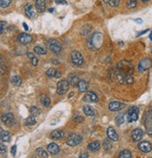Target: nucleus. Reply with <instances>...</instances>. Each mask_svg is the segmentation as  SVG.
Here are the masks:
<instances>
[{
    "label": "nucleus",
    "mask_w": 152,
    "mask_h": 158,
    "mask_svg": "<svg viewBox=\"0 0 152 158\" xmlns=\"http://www.w3.org/2000/svg\"><path fill=\"white\" fill-rule=\"evenodd\" d=\"M150 114H152V107H151V109H150Z\"/></svg>",
    "instance_id": "nucleus-54"
},
{
    "label": "nucleus",
    "mask_w": 152,
    "mask_h": 158,
    "mask_svg": "<svg viewBox=\"0 0 152 158\" xmlns=\"http://www.w3.org/2000/svg\"><path fill=\"white\" fill-rule=\"evenodd\" d=\"M36 9L39 12H43L46 9L45 0H36Z\"/></svg>",
    "instance_id": "nucleus-19"
},
{
    "label": "nucleus",
    "mask_w": 152,
    "mask_h": 158,
    "mask_svg": "<svg viewBox=\"0 0 152 158\" xmlns=\"http://www.w3.org/2000/svg\"><path fill=\"white\" fill-rule=\"evenodd\" d=\"M138 148H139L140 151H143V153H149V151L152 150V146L148 141H142V142L139 143Z\"/></svg>",
    "instance_id": "nucleus-14"
},
{
    "label": "nucleus",
    "mask_w": 152,
    "mask_h": 158,
    "mask_svg": "<svg viewBox=\"0 0 152 158\" xmlns=\"http://www.w3.org/2000/svg\"><path fill=\"white\" fill-rule=\"evenodd\" d=\"M87 149H88L90 151L95 153V151H98L99 150L101 149V143L99 141H93V142L88 144V146H87Z\"/></svg>",
    "instance_id": "nucleus-21"
},
{
    "label": "nucleus",
    "mask_w": 152,
    "mask_h": 158,
    "mask_svg": "<svg viewBox=\"0 0 152 158\" xmlns=\"http://www.w3.org/2000/svg\"><path fill=\"white\" fill-rule=\"evenodd\" d=\"M142 1H143L144 3H147V2H148V1H149V0H142Z\"/></svg>",
    "instance_id": "nucleus-51"
},
{
    "label": "nucleus",
    "mask_w": 152,
    "mask_h": 158,
    "mask_svg": "<svg viewBox=\"0 0 152 158\" xmlns=\"http://www.w3.org/2000/svg\"><path fill=\"white\" fill-rule=\"evenodd\" d=\"M80 80H79V78H78V76L76 74H74V73H72V74H71L69 75V84L71 85H72L73 87H77V84H78V82H79Z\"/></svg>",
    "instance_id": "nucleus-25"
},
{
    "label": "nucleus",
    "mask_w": 152,
    "mask_h": 158,
    "mask_svg": "<svg viewBox=\"0 0 152 158\" xmlns=\"http://www.w3.org/2000/svg\"><path fill=\"white\" fill-rule=\"evenodd\" d=\"M106 134H107L108 138H110L111 140H113V141H118V134H116L115 130L114 129L113 127H108L107 131H106Z\"/></svg>",
    "instance_id": "nucleus-15"
},
{
    "label": "nucleus",
    "mask_w": 152,
    "mask_h": 158,
    "mask_svg": "<svg viewBox=\"0 0 152 158\" xmlns=\"http://www.w3.org/2000/svg\"><path fill=\"white\" fill-rule=\"evenodd\" d=\"M145 126L148 134H152V114H148L145 119Z\"/></svg>",
    "instance_id": "nucleus-11"
},
{
    "label": "nucleus",
    "mask_w": 152,
    "mask_h": 158,
    "mask_svg": "<svg viewBox=\"0 0 152 158\" xmlns=\"http://www.w3.org/2000/svg\"><path fill=\"white\" fill-rule=\"evenodd\" d=\"M49 11H50V12H54V8H51V9H49Z\"/></svg>",
    "instance_id": "nucleus-49"
},
{
    "label": "nucleus",
    "mask_w": 152,
    "mask_h": 158,
    "mask_svg": "<svg viewBox=\"0 0 152 158\" xmlns=\"http://www.w3.org/2000/svg\"><path fill=\"white\" fill-rule=\"evenodd\" d=\"M138 116H139V109L136 107H132L129 109L128 111V121L129 122H132V121H136L138 120Z\"/></svg>",
    "instance_id": "nucleus-7"
},
{
    "label": "nucleus",
    "mask_w": 152,
    "mask_h": 158,
    "mask_svg": "<svg viewBox=\"0 0 152 158\" xmlns=\"http://www.w3.org/2000/svg\"><path fill=\"white\" fill-rule=\"evenodd\" d=\"M46 75L50 78H53V77L59 78L61 76V73H59V71H57V70H56L54 68H50L47 70V72H46Z\"/></svg>",
    "instance_id": "nucleus-17"
},
{
    "label": "nucleus",
    "mask_w": 152,
    "mask_h": 158,
    "mask_svg": "<svg viewBox=\"0 0 152 158\" xmlns=\"http://www.w3.org/2000/svg\"><path fill=\"white\" fill-rule=\"evenodd\" d=\"M63 136H64V134H63V132L62 131H60V130H56V131H53L52 133H51V134H50V137H51V138L52 139H60L61 137H63Z\"/></svg>",
    "instance_id": "nucleus-24"
},
{
    "label": "nucleus",
    "mask_w": 152,
    "mask_h": 158,
    "mask_svg": "<svg viewBox=\"0 0 152 158\" xmlns=\"http://www.w3.org/2000/svg\"><path fill=\"white\" fill-rule=\"evenodd\" d=\"M27 57H28L29 60H30L31 64H32L33 66H37V65H38L39 60H38V58H37L36 57H35V55L33 54V53H31V52L27 53Z\"/></svg>",
    "instance_id": "nucleus-27"
},
{
    "label": "nucleus",
    "mask_w": 152,
    "mask_h": 158,
    "mask_svg": "<svg viewBox=\"0 0 152 158\" xmlns=\"http://www.w3.org/2000/svg\"><path fill=\"white\" fill-rule=\"evenodd\" d=\"M103 2H104V3H109L110 0H103Z\"/></svg>",
    "instance_id": "nucleus-50"
},
{
    "label": "nucleus",
    "mask_w": 152,
    "mask_h": 158,
    "mask_svg": "<svg viewBox=\"0 0 152 158\" xmlns=\"http://www.w3.org/2000/svg\"><path fill=\"white\" fill-rule=\"evenodd\" d=\"M83 100L84 102H86V103H97L99 101V97L95 92L87 91L85 94Z\"/></svg>",
    "instance_id": "nucleus-9"
},
{
    "label": "nucleus",
    "mask_w": 152,
    "mask_h": 158,
    "mask_svg": "<svg viewBox=\"0 0 152 158\" xmlns=\"http://www.w3.org/2000/svg\"><path fill=\"white\" fill-rule=\"evenodd\" d=\"M40 102H42V105L45 107H50V104H51V100H50V98L48 96H43L42 98V100H40Z\"/></svg>",
    "instance_id": "nucleus-32"
},
{
    "label": "nucleus",
    "mask_w": 152,
    "mask_h": 158,
    "mask_svg": "<svg viewBox=\"0 0 152 158\" xmlns=\"http://www.w3.org/2000/svg\"><path fill=\"white\" fill-rule=\"evenodd\" d=\"M133 65L129 60H121L116 65V79L120 84L132 85L133 83Z\"/></svg>",
    "instance_id": "nucleus-1"
},
{
    "label": "nucleus",
    "mask_w": 152,
    "mask_h": 158,
    "mask_svg": "<svg viewBox=\"0 0 152 158\" xmlns=\"http://www.w3.org/2000/svg\"><path fill=\"white\" fill-rule=\"evenodd\" d=\"M71 60L75 66H81L84 63V57L78 51H72L71 53Z\"/></svg>",
    "instance_id": "nucleus-5"
},
{
    "label": "nucleus",
    "mask_w": 152,
    "mask_h": 158,
    "mask_svg": "<svg viewBox=\"0 0 152 158\" xmlns=\"http://www.w3.org/2000/svg\"><path fill=\"white\" fill-rule=\"evenodd\" d=\"M0 148H1V154L4 155L6 154V146L3 143H1V145H0Z\"/></svg>",
    "instance_id": "nucleus-43"
},
{
    "label": "nucleus",
    "mask_w": 152,
    "mask_h": 158,
    "mask_svg": "<svg viewBox=\"0 0 152 158\" xmlns=\"http://www.w3.org/2000/svg\"><path fill=\"white\" fill-rule=\"evenodd\" d=\"M11 3V0H0V6L1 8H8Z\"/></svg>",
    "instance_id": "nucleus-38"
},
{
    "label": "nucleus",
    "mask_w": 152,
    "mask_h": 158,
    "mask_svg": "<svg viewBox=\"0 0 152 158\" xmlns=\"http://www.w3.org/2000/svg\"><path fill=\"white\" fill-rule=\"evenodd\" d=\"M16 151H17V147L15 145H13L12 147H11V149H10V153H11V154L12 155H15L16 154Z\"/></svg>",
    "instance_id": "nucleus-42"
},
{
    "label": "nucleus",
    "mask_w": 152,
    "mask_h": 158,
    "mask_svg": "<svg viewBox=\"0 0 152 158\" xmlns=\"http://www.w3.org/2000/svg\"><path fill=\"white\" fill-rule=\"evenodd\" d=\"M1 140L5 142H9L10 140V134L8 131L1 130Z\"/></svg>",
    "instance_id": "nucleus-28"
},
{
    "label": "nucleus",
    "mask_w": 152,
    "mask_h": 158,
    "mask_svg": "<svg viewBox=\"0 0 152 158\" xmlns=\"http://www.w3.org/2000/svg\"><path fill=\"white\" fill-rule=\"evenodd\" d=\"M2 121H3V123H5L6 125H11L13 123V121H14V116L12 113H7V114H4L2 116V118H1Z\"/></svg>",
    "instance_id": "nucleus-13"
},
{
    "label": "nucleus",
    "mask_w": 152,
    "mask_h": 158,
    "mask_svg": "<svg viewBox=\"0 0 152 158\" xmlns=\"http://www.w3.org/2000/svg\"><path fill=\"white\" fill-rule=\"evenodd\" d=\"M47 46L54 54H58V53H60L62 50L61 43L56 39H50L47 42Z\"/></svg>",
    "instance_id": "nucleus-3"
},
{
    "label": "nucleus",
    "mask_w": 152,
    "mask_h": 158,
    "mask_svg": "<svg viewBox=\"0 0 152 158\" xmlns=\"http://www.w3.org/2000/svg\"><path fill=\"white\" fill-rule=\"evenodd\" d=\"M10 81H11V83H12V85H14L15 87H19L22 84V78L19 75H14V76L11 77Z\"/></svg>",
    "instance_id": "nucleus-26"
},
{
    "label": "nucleus",
    "mask_w": 152,
    "mask_h": 158,
    "mask_svg": "<svg viewBox=\"0 0 152 158\" xmlns=\"http://www.w3.org/2000/svg\"><path fill=\"white\" fill-rule=\"evenodd\" d=\"M47 150H48V151H49V154H53V155H56L58 153H59V151H60V149H59V146H58L57 144H56V143H50L48 146H47Z\"/></svg>",
    "instance_id": "nucleus-16"
},
{
    "label": "nucleus",
    "mask_w": 152,
    "mask_h": 158,
    "mask_svg": "<svg viewBox=\"0 0 152 158\" xmlns=\"http://www.w3.org/2000/svg\"><path fill=\"white\" fill-rule=\"evenodd\" d=\"M34 52L38 55H45L47 51H46L44 48L40 47V46H35L34 47Z\"/></svg>",
    "instance_id": "nucleus-33"
},
{
    "label": "nucleus",
    "mask_w": 152,
    "mask_h": 158,
    "mask_svg": "<svg viewBox=\"0 0 152 158\" xmlns=\"http://www.w3.org/2000/svg\"><path fill=\"white\" fill-rule=\"evenodd\" d=\"M36 117L33 116V115H30L29 117H27V119L26 120V125H34L36 124Z\"/></svg>",
    "instance_id": "nucleus-30"
},
{
    "label": "nucleus",
    "mask_w": 152,
    "mask_h": 158,
    "mask_svg": "<svg viewBox=\"0 0 152 158\" xmlns=\"http://www.w3.org/2000/svg\"><path fill=\"white\" fill-rule=\"evenodd\" d=\"M36 154L39 157H43V158H47L48 157V154L45 150H43L42 148H38L36 151Z\"/></svg>",
    "instance_id": "nucleus-29"
},
{
    "label": "nucleus",
    "mask_w": 152,
    "mask_h": 158,
    "mask_svg": "<svg viewBox=\"0 0 152 158\" xmlns=\"http://www.w3.org/2000/svg\"><path fill=\"white\" fill-rule=\"evenodd\" d=\"M17 40H18L20 43L26 45V44L32 42V37L29 34H26V33H20L18 35V37H17Z\"/></svg>",
    "instance_id": "nucleus-10"
},
{
    "label": "nucleus",
    "mask_w": 152,
    "mask_h": 158,
    "mask_svg": "<svg viewBox=\"0 0 152 158\" xmlns=\"http://www.w3.org/2000/svg\"><path fill=\"white\" fill-rule=\"evenodd\" d=\"M122 107V104L120 102L118 101H114L112 103H110L108 105V108L110 111H112V112H115V111H118Z\"/></svg>",
    "instance_id": "nucleus-18"
},
{
    "label": "nucleus",
    "mask_w": 152,
    "mask_h": 158,
    "mask_svg": "<svg viewBox=\"0 0 152 158\" xmlns=\"http://www.w3.org/2000/svg\"><path fill=\"white\" fill-rule=\"evenodd\" d=\"M82 141V137L77 134H72L68 137V138L66 139V144L69 146H77L78 144H80Z\"/></svg>",
    "instance_id": "nucleus-6"
},
{
    "label": "nucleus",
    "mask_w": 152,
    "mask_h": 158,
    "mask_svg": "<svg viewBox=\"0 0 152 158\" xmlns=\"http://www.w3.org/2000/svg\"><path fill=\"white\" fill-rule=\"evenodd\" d=\"M77 87L80 92H85L88 89V83L85 80H80L77 84Z\"/></svg>",
    "instance_id": "nucleus-22"
},
{
    "label": "nucleus",
    "mask_w": 152,
    "mask_h": 158,
    "mask_svg": "<svg viewBox=\"0 0 152 158\" xmlns=\"http://www.w3.org/2000/svg\"><path fill=\"white\" fill-rule=\"evenodd\" d=\"M56 4H60V5H67L68 2L66 0H56Z\"/></svg>",
    "instance_id": "nucleus-44"
},
{
    "label": "nucleus",
    "mask_w": 152,
    "mask_h": 158,
    "mask_svg": "<svg viewBox=\"0 0 152 158\" xmlns=\"http://www.w3.org/2000/svg\"><path fill=\"white\" fill-rule=\"evenodd\" d=\"M137 5V0H129L128 2V8L129 9H133L135 8Z\"/></svg>",
    "instance_id": "nucleus-39"
},
{
    "label": "nucleus",
    "mask_w": 152,
    "mask_h": 158,
    "mask_svg": "<svg viewBox=\"0 0 152 158\" xmlns=\"http://www.w3.org/2000/svg\"><path fill=\"white\" fill-rule=\"evenodd\" d=\"M0 25H1V28H0V33L3 34L4 33V28L6 27V22L1 21V22H0Z\"/></svg>",
    "instance_id": "nucleus-41"
},
{
    "label": "nucleus",
    "mask_w": 152,
    "mask_h": 158,
    "mask_svg": "<svg viewBox=\"0 0 152 158\" xmlns=\"http://www.w3.org/2000/svg\"><path fill=\"white\" fill-rule=\"evenodd\" d=\"M149 39L152 40V31H151V33H150V36H149Z\"/></svg>",
    "instance_id": "nucleus-52"
},
{
    "label": "nucleus",
    "mask_w": 152,
    "mask_h": 158,
    "mask_svg": "<svg viewBox=\"0 0 152 158\" xmlns=\"http://www.w3.org/2000/svg\"><path fill=\"white\" fill-rule=\"evenodd\" d=\"M83 111H84V113L85 115H86L87 117H93V116H95V111L94 109H93L90 105L88 104H85L84 107H83Z\"/></svg>",
    "instance_id": "nucleus-23"
},
{
    "label": "nucleus",
    "mask_w": 152,
    "mask_h": 158,
    "mask_svg": "<svg viewBox=\"0 0 152 158\" xmlns=\"http://www.w3.org/2000/svg\"><path fill=\"white\" fill-rule=\"evenodd\" d=\"M23 26H25V29H26V30H28V26L26 24V23H23Z\"/></svg>",
    "instance_id": "nucleus-47"
},
{
    "label": "nucleus",
    "mask_w": 152,
    "mask_h": 158,
    "mask_svg": "<svg viewBox=\"0 0 152 158\" xmlns=\"http://www.w3.org/2000/svg\"><path fill=\"white\" fill-rule=\"evenodd\" d=\"M102 40L103 37L102 33L100 32H95L93 33L91 36L87 39V47L91 51L99 50L102 45Z\"/></svg>",
    "instance_id": "nucleus-2"
},
{
    "label": "nucleus",
    "mask_w": 152,
    "mask_h": 158,
    "mask_svg": "<svg viewBox=\"0 0 152 158\" xmlns=\"http://www.w3.org/2000/svg\"><path fill=\"white\" fill-rule=\"evenodd\" d=\"M151 67H152V60L150 58H143L142 60H140L138 64L139 72H145Z\"/></svg>",
    "instance_id": "nucleus-8"
},
{
    "label": "nucleus",
    "mask_w": 152,
    "mask_h": 158,
    "mask_svg": "<svg viewBox=\"0 0 152 158\" xmlns=\"http://www.w3.org/2000/svg\"><path fill=\"white\" fill-rule=\"evenodd\" d=\"M144 136V132L142 131V129H140V128H136V129H134L132 133V138L133 139V141H140V140L142 139Z\"/></svg>",
    "instance_id": "nucleus-12"
},
{
    "label": "nucleus",
    "mask_w": 152,
    "mask_h": 158,
    "mask_svg": "<svg viewBox=\"0 0 152 158\" xmlns=\"http://www.w3.org/2000/svg\"><path fill=\"white\" fill-rule=\"evenodd\" d=\"M135 22H137L138 24H142V23H143V21H142V20H135Z\"/></svg>",
    "instance_id": "nucleus-48"
},
{
    "label": "nucleus",
    "mask_w": 152,
    "mask_h": 158,
    "mask_svg": "<svg viewBox=\"0 0 152 158\" xmlns=\"http://www.w3.org/2000/svg\"><path fill=\"white\" fill-rule=\"evenodd\" d=\"M73 94H74V93H73V92H72V93H71V95H69V98H71L72 96H73Z\"/></svg>",
    "instance_id": "nucleus-53"
},
{
    "label": "nucleus",
    "mask_w": 152,
    "mask_h": 158,
    "mask_svg": "<svg viewBox=\"0 0 152 158\" xmlns=\"http://www.w3.org/2000/svg\"><path fill=\"white\" fill-rule=\"evenodd\" d=\"M25 13L28 17V18H32L35 14L34 8L31 6V4H26L25 6Z\"/></svg>",
    "instance_id": "nucleus-20"
},
{
    "label": "nucleus",
    "mask_w": 152,
    "mask_h": 158,
    "mask_svg": "<svg viewBox=\"0 0 152 158\" xmlns=\"http://www.w3.org/2000/svg\"><path fill=\"white\" fill-rule=\"evenodd\" d=\"M110 140L111 139L109 138V139H104V141H103V147H104V149L106 150V151H108L109 149L112 148V144H111Z\"/></svg>",
    "instance_id": "nucleus-37"
},
{
    "label": "nucleus",
    "mask_w": 152,
    "mask_h": 158,
    "mask_svg": "<svg viewBox=\"0 0 152 158\" xmlns=\"http://www.w3.org/2000/svg\"><path fill=\"white\" fill-rule=\"evenodd\" d=\"M148 31V29H145V30H144V31H141V32H139L138 33V35H137V37H139V36H141V35H143V34H145V33H147Z\"/></svg>",
    "instance_id": "nucleus-45"
},
{
    "label": "nucleus",
    "mask_w": 152,
    "mask_h": 158,
    "mask_svg": "<svg viewBox=\"0 0 152 158\" xmlns=\"http://www.w3.org/2000/svg\"><path fill=\"white\" fill-rule=\"evenodd\" d=\"M69 82L68 80H60L57 83L56 91L59 95H64L69 90Z\"/></svg>",
    "instance_id": "nucleus-4"
},
{
    "label": "nucleus",
    "mask_w": 152,
    "mask_h": 158,
    "mask_svg": "<svg viewBox=\"0 0 152 158\" xmlns=\"http://www.w3.org/2000/svg\"><path fill=\"white\" fill-rule=\"evenodd\" d=\"M119 3H120V0H110L109 5L111 6V7L115 8V7H118Z\"/></svg>",
    "instance_id": "nucleus-40"
},
{
    "label": "nucleus",
    "mask_w": 152,
    "mask_h": 158,
    "mask_svg": "<svg viewBox=\"0 0 152 158\" xmlns=\"http://www.w3.org/2000/svg\"><path fill=\"white\" fill-rule=\"evenodd\" d=\"M119 158H131L132 157V153L129 150H124L119 153L118 154Z\"/></svg>",
    "instance_id": "nucleus-31"
},
{
    "label": "nucleus",
    "mask_w": 152,
    "mask_h": 158,
    "mask_svg": "<svg viewBox=\"0 0 152 158\" xmlns=\"http://www.w3.org/2000/svg\"><path fill=\"white\" fill-rule=\"evenodd\" d=\"M124 121H125V119H124V114L123 113H120L119 115L116 116L115 121H116V123H118V125H121L124 122Z\"/></svg>",
    "instance_id": "nucleus-35"
},
{
    "label": "nucleus",
    "mask_w": 152,
    "mask_h": 158,
    "mask_svg": "<svg viewBox=\"0 0 152 158\" xmlns=\"http://www.w3.org/2000/svg\"><path fill=\"white\" fill-rule=\"evenodd\" d=\"M79 157H80V158H87V157H88V154H80Z\"/></svg>",
    "instance_id": "nucleus-46"
},
{
    "label": "nucleus",
    "mask_w": 152,
    "mask_h": 158,
    "mask_svg": "<svg viewBox=\"0 0 152 158\" xmlns=\"http://www.w3.org/2000/svg\"><path fill=\"white\" fill-rule=\"evenodd\" d=\"M29 112H30L31 115L37 117L40 114V110L37 107H31L30 108H29Z\"/></svg>",
    "instance_id": "nucleus-34"
},
{
    "label": "nucleus",
    "mask_w": 152,
    "mask_h": 158,
    "mask_svg": "<svg viewBox=\"0 0 152 158\" xmlns=\"http://www.w3.org/2000/svg\"><path fill=\"white\" fill-rule=\"evenodd\" d=\"M73 121H76V122H78V123H80V122H83L84 121V117L82 116V115H80L79 113H76L73 116Z\"/></svg>",
    "instance_id": "nucleus-36"
}]
</instances>
